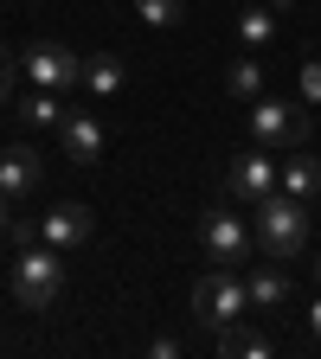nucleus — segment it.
Segmentation results:
<instances>
[{
  "label": "nucleus",
  "instance_id": "obj_1",
  "mask_svg": "<svg viewBox=\"0 0 321 359\" xmlns=\"http://www.w3.org/2000/svg\"><path fill=\"white\" fill-rule=\"evenodd\" d=\"M13 295L32 308V314H52L58 302H65V250L58 244H20V257H13Z\"/></svg>",
  "mask_w": 321,
  "mask_h": 359
},
{
  "label": "nucleus",
  "instance_id": "obj_2",
  "mask_svg": "<svg viewBox=\"0 0 321 359\" xmlns=\"http://www.w3.org/2000/svg\"><path fill=\"white\" fill-rule=\"evenodd\" d=\"M308 250V205L289 199V193H270L257 205V257H277V263H296Z\"/></svg>",
  "mask_w": 321,
  "mask_h": 359
},
{
  "label": "nucleus",
  "instance_id": "obj_3",
  "mask_svg": "<svg viewBox=\"0 0 321 359\" xmlns=\"http://www.w3.org/2000/svg\"><path fill=\"white\" fill-rule=\"evenodd\" d=\"M193 314L206 327H232V321H244L251 314V289H244V276L238 269H206V276L193 283Z\"/></svg>",
  "mask_w": 321,
  "mask_h": 359
},
{
  "label": "nucleus",
  "instance_id": "obj_4",
  "mask_svg": "<svg viewBox=\"0 0 321 359\" xmlns=\"http://www.w3.org/2000/svg\"><path fill=\"white\" fill-rule=\"evenodd\" d=\"M199 250H206V263H218V269H251V263H257V231H251L238 212H206Z\"/></svg>",
  "mask_w": 321,
  "mask_h": 359
},
{
  "label": "nucleus",
  "instance_id": "obj_5",
  "mask_svg": "<svg viewBox=\"0 0 321 359\" xmlns=\"http://www.w3.org/2000/svg\"><path fill=\"white\" fill-rule=\"evenodd\" d=\"M244 122H251V142H263V148H302V142H308V103L257 97Z\"/></svg>",
  "mask_w": 321,
  "mask_h": 359
},
{
  "label": "nucleus",
  "instance_id": "obj_6",
  "mask_svg": "<svg viewBox=\"0 0 321 359\" xmlns=\"http://www.w3.org/2000/svg\"><path fill=\"white\" fill-rule=\"evenodd\" d=\"M283 187V161H270L263 142H251L244 154H232V173H225V193H232L238 205H263L270 193Z\"/></svg>",
  "mask_w": 321,
  "mask_h": 359
},
{
  "label": "nucleus",
  "instance_id": "obj_7",
  "mask_svg": "<svg viewBox=\"0 0 321 359\" xmlns=\"http://www.w3.org/2000/svg\"><path fill=\"white\" fill-rule=\"evenodd\" d=\"M20 65H26V83H39V90H77L84 83V58L71 52V45H58V39H39V45H26L20 52Z\"/></svg>",
  "mask_w": 321,
  "mask_h": 359
},
{
  "label": "nucleus",
  "instance_id": "obj_8",
  "mask_svg": "<svg viewBox=\"0 0 321 359\" xmlns=\"http://www.w3.org/2000/svg\"><path fill=\"white\" fill-rule=\"evenodd\" d=\"M90 231H97V212H90V205H52V212L39 218V238L58 244V250H77Z\"/></svg>",
  "mask_w": 321,
  "mask_h": 359
},
{
  "label": "nucleus",
  "instance_id": "obj_9",
  "mask_svg": "<svg viewBox=\"0 0 321 359\" xmlns=\"http://www.w3.org/2000/svg\"><path fill=\"white\" fill-rule=\"evenodd\" d=\"M58 142H65V154H71L77 167H97V161H103V122L90 116V109H77V116L58 122Z\"/></svg>",
  "mask_w": 321,
  "mask_h": 359
},
{
  "label": "nucleus",
  "instance_id": "obj_10",
  "mask_svg": "<svg viewBox=\"0 0 321 359\" xmlns=\"http://www.w3.org/2000/svg\"><path fill=\"white\" fill-rule=\"evenodd\" d=\"M244 289H251V308H283L296 283H289V269H283L277 257H257L251 276H244Z\"/></svg>",
  "mask_w": 321,
  "mask_h": 359
},
{
  "label": "nucleus",
  "instance_id": "obj_11",
  "mask_svg": "<svg viewBox=\"0 0 321 359\" xmlns=\"http://www.w3.org/2000/svg\"><path fill=\"white\" fill-rule=\"evenodd\" d=\"M39 173H45V167H39V154H32V148H7V154H0V193L20 205V199L39 187Z\"/></svg>",
  "mask_w": 321,
  "mask_h": 359
},
{
  "label": "nucleus",
  "instance_id": "obj_12",
  "mask_svg": "<svg viewBox=\"0 0 321 359\" xmlns=\"http://www.w3.org/2000/svg\"><path fill=\"white\" fill-rule=\"evenodd\" d=\"M283 193H289V199H302V205H315V199H321V161H315L308 148H296V154L283 161Z\"/></svg>",
  "mask_w": 321,
  "mask_h": 359
},
{
  "label": "nucleus",
  "instance_id": "obj_13",
  "mask_svg": "<svg viewBox=\"0 0 321 359\" xmlns=\"http://www.w3.org/2000/svg\"><path fill=\"white\" fill-rule=\"evenodd\" d=\"M270 39H277V0H244V13H238V45H244V52H263Z\"/></svg>",
  "mask_w": 321,
  "mask_h": 359
},
{
  "label": "nucleus",
  "instance_id": "obj_14",
  "mask_svg": "<svg viewBox=\"0 0 321 359\" xmlns=\"http://www.w3.org/2000/svg\"><path fill=\"white\" fill-rule=\"evenodd\" d=\"M218 353H225V359H270V353H277V340L232 321V327H218Z\"/></svg>",
  "mask_w": 321,
  "mask_h": 359
},
{
  "label": "nucleus",
  "instance_id": "obj_15",
  "mask_svg": "<svg viewBox=\"0 0 321 359\" xmlns=\"http://www.w3.org/2000/svg\"><path fill=\"white\" fill-rule=\"evenodd\" d=\"M84 90H90V97H116V90H122V58L116 52H90L84 58Z\"/></svg>",
  "mask_w": 321,
  "mask_h": 359
},
{
  "label": "nucleus",
  "instance_id": "obj_16",
  "mask_svg": "<svg viewBox=\"0 0 321 359\" xmlns=\"http://www.w3.org/2000/svg\"><path fill=\"white\" fill-rule=\"evenodd\" d=\"M225 90H232L238 103H257V97H263V71H257V52L232 58V71H225Z\"/></svg>",
  "mask_w": 321,
  "mask_h": 359
},
{
  "label": "nucleus",
  "instance_id": "obj_17",
  "mask_svg": "<svg viewBox=\"0 0 321 359\" xmlns=\"http://www.w3.org/2000/svg\"><path fill=\"white\" fill-rule=\"evenodd\" d=\"M26 122H32V128H58V122H65L58 90H39V83H32V97H26Z\"/></svg>",
  "mask_w": 321,
  "mask_h": 359
},
{
  "label": "nucleus",
  "instance_id": "obj_18",
  "mask_svg": "<svg viewBox=\"0 0 321 359\" xmlns=\"http://www.w3.org/2000/svg\"><path fill=\"white\" fill-rule=\"evenodd\" d=\"M135 13H142V20L155 26V32H173L187 7H180V0H135Z\"/></svg>",
  "mask_w": 321,
  "mask_h": 359
},
{
  "label": "nucleus",
  "instance_id": "obj_19",
  "mask_svg": "<svg viewBox=\"0 0 321 359\" xmlns=\"http://www.w3.org/2000/svg\"><path fill=\"white\" fill-rule=\"evenodd\" d=\"M13 77H20V52L0 45V109H7V97H13Z\"/></svg>",
  "mask_w": 321,
  "mask_h": 359
},
{
  "label": "nucleus",
  "instance_id": "obj_20",
  "mask_svg": "<svg viewBox=\"0 0 321 359\" xmlns=\"http://www.w3.org/2000/svg\"><path fill=\"white\" fill-rule=\"evenodd\" d=\"M302 103H321V58H302Z\"/></svg>",
  "mask_w": 321,
  "mask_h": 359
},
{
  "label": "nucleus",
  "instance_id": "obj_21",
  "mask_svg": "<svg viewBox=\"0 0 321 359\" xmlns=\"http://www.w3.org/2000/svg\"><path fill=\"white\" fill-rule=\"evenodd\" d=\"M13 231H20V224H13V199L0 193V238H13Z\"/></svg>",
  "mask_w": 321,
  "mask_h": 359
},
{
  "label": "nucleus",
  "instance_id": "obj_22",
  "mask_svg": "<svg viewBox=\"0 0 321 359\" xmlns=\"http://www.w3.org/2000/svg\"><path fill=\"white\" fill-rule=\"evenodd\" d=\"M308 334H315V346H321V302L308 308Z\"/></svg>",
  "mask_w": 321,
  "mask_h": 359
},
{
  "label": "nucleus",
  "instance_id": "obj_23",
  "mask_svg": "<svg viewBox=\"0 0 321 359\" xmlns=\"http://www.w3.org/2000/svg\"><path fill=\"white\" fill-rule=\"evenodd\" d=\"M315 289H321V257H315Z\"/></svg>",
  "mask_w": 321,
  "mask_h": 359
}]
</instances>
